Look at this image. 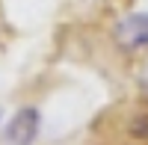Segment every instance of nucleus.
I'll list each match as a JSON object with an SVG mask.
<instances>
[{
	"label": "nucleus",
	"mask_w": 148,
	"mask_h": 145,
	"mask_svg": "<svg viewBox=\"0 0 148 145\" xmlns=\"http://www.w3.org/2000/svg\"><path fill=\"white\" fill-rule=\"evenodd\" d=\"M39 124H42L39 110L36 107H21L6 127V142L9 145H30L36 139V133H39Z\"/></svg>",
	"instance_id": "1"
},
{
	"label": "nucleus",
	"mask_w": 148,
	"mask_h": 145,
	"mask_svg": "<svg viewBox=\"0 0 148 145\" xmlns=\"http://www.w3.org/2000/svg\"><path fill=\"white\" fill-rule=\"evenodd\" d=\"M116 42L127 51L148 44V12H133L116 24Z\"/></svg>",
	"instance_id": "2"
},
{
	"label": "nucleus",
	"mask_w": 148,
	"mask_h": 145,
	"mask_svg": "<svg viewBox=\"0 0 148 145\" xmlns=\"http://www.w3.org/2000/svg\"><path fill=\"white\" fill-rule=\"evenodd\" d=\"M133 136L148 139V116H139L136 122H133Z\"/></svg>",
	"instance_id": "3"
}]
</instances>
